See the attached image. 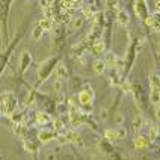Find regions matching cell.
Segmentation results:
<instances>
[{"mask_svg":"<svg viewBox=\"0 0 160 160\" xmlns=\"http://www.w3.org/2000/svg\"><path fill=\"white\" fill-rule=\"evenodd\" d=\"M67 76H68V70H67V67H65V63L63 62H59L56 65V70H54V77L56 79H67Z\"/></svg>","mask_w":160,"mask_h":160,"instance_id":"obj_11","label":"cell"},{"mask_svg":"<svg viewBox=\"0 0 160 160\" xmlns=\"http://www.w3.org/2000/svg\"><path fill=\"white\" fill-rule=\"evenodd\" d=\"M23 118H24V116H23L21 112H15L14 115L11 116V119H12L14 124H23Z\"/></svg>","mask_w":160,"mask_h":160,"instance_id":"obj_23","label":"cell"},{"mask_svg":"<svg viewBox=\"0 0 160 160\" xmlns=\"http://www.w3.org/2000/svg\"><path fill=\"white\" fill-rule=\"evenodd\" d=\"M14 133L20 136V138H24V133H26V127L23 124H14Z\"/></svg>","mask_w":160,"mask_h":160,"instance_id":"obj_21","label":"cell"},{"mask_svg":"<svg viewBox=\"0 0 160 160\" xmlns=\"http://www.w3.org/2000/svg\"><path fill=\"white\" fill-rule=\"evenodd\" d=\"M83 17H74L72 18V23H71V30H77L80 27L83 26Z\"/></svg>","mask_w":160,"mask_h":160,"instance_id":"obj_20","label":"cell"},{"mask_svg":"<svg viewBox=\"0 0 160 160\" xmlns=\"http://www.w3.org/2000/svg\"><path fill=\"white\" fill-rule=\"evenodd\" d=\"M104 138L110 142H115L119 139V134H118V130L116 128H106L104 130Z\"/></svg>","mask_w":160,"mask_h":160,"instance_id":"obj_15","label":"cell"},{"mask_svg":"<svg viewBox=\"0 0 160 160\" xmlns=\"http://www.w3.org/2000/svg\"><path fill=\"white\" fill-rule=\"evenodd\" d=\"M159 136V125L156 122H150V128H148V138L150 141H156V138Z\"/></svg>","mask_w":160,"mask_h":160,"instance_id":"obj_16","label":"cell"},{"mask_svg":"<svg viewBox=\"0 0 160 160\" xmlns=\"http://www.w3.org/2000/svg\"><path fill=\"white\" fill-rule=\"evenodd\" d=\"M142 124H143V118L141 115H138L133 119V128L138 132V130H141V128H142Z\"/></svg>","mask_w":160,"mask_h":160,"instance_id":"obj_22","label":"cell"},{"mask_svg":"<svg viewBox=\"0 0 160 160\" xmlns=\"http://www.w3.org/2000/svg\"><path fill=\"white\" fill-rule=\"evenodd\" d=\"M106 68H107V65L103 59H97V61H94V63H92V70H94V72L97 76H101L103 72L106 71Z\"/></svg>","mask_w":160,"mask_h":160,"instance_id":"obj_12","label":"cell"},{"mask_svg":"<svg viewBox=\"0 0 160 160\" xmlns=\"http://www.w3.org/2000/svg\"><path fill=\"white\" fill-rule=\"evenodd\" d=\"M134 12L136 15L141 18V20H147L150 17L148 15V6H147V2H134Z\"/></svg>","mask_w":160,"mask_h":160,"instance_id":"obj_7","label":"cell"},{"mask_svg":"<svg viewBox=\"0 0 160 160\" xmlns=\"http://www.w3.org/2000/svg\"><path fill=\"white\" fill-rule=\"evenodd\" d=\"M47 160H54V154H53V152H48V156H47Z\"/></svg>","mask_w":160,"mask_h":160,"instance_id":"obj_33","label":"cell"},{"mask_svg":"<svg viewBox=\"0 0 160 160\" xmlns=\"http://www.w3.org/2000/svg\"><path fill=\"white\" fill-rule=\"evenodd\" d=\"M150 138H147V136H143V134H138L136 138H134V147L141 151V150H147L148 147H150Z\"/></svg>","mask_w":160,"mask_h":160,"instance_id":"obj_9","label":"cell"},{"mask_svg":"<svg viewBox=\"0 0 160 160\" xmlns=\"http://www.w3.org/2000/svg\"><path fill=\"white\" fill-rule=\"evenodd\" d=\"M156 9H157V12H160V2H156Z\"/></svg>","mask_w":160,"mask_h":160,"instance_id":"obj_34","label":"cell"},{"mask_svg":"<svg viewBox=\"0 0 160 160\" xmlns=\"http://www.w3.org/2000/svg\"><path fill=\"white\" fill-rule=\"evenodd\" d=\"M116 130H118V134H119V139H122V138L127 136V130H125L124 127H118Z\"/></svg>","mask_w":160,"mask_h":160,"instance_id":"obj_30","label":"cell"},{"mask_svg":"<svg viewBox=\"0 0 160 160\" xmlns=\"http://www.w3.org/2000/svg\"><path fill=\"white\" fill-rule=\"evenodd\" d=\"M157 56H159V62H160V53H159V54H157Z\"/></svg>","mask_w":160,"mask_h":160,"instance_id":"obj_36","label":"cell"},{"mask_svg":"<svg viewBox=\"0 0 160 160\" xmlns=\"http://www.w3.org/2000/svg\"><path fill=\"white\" fill-rule=\"evenodd\" d=\"M82 12H83V18H94L95 14H94V9L91 8V5H85L82 8Z\"/></svg>","mask_w":160,"mask_h":160,"instance_id":"obj_19","label":"cell"},{"mask_svg":"<svg viewBox=\"0 0 160 160\" xmlns=\"http://www.w3.org/2000/svg\"><path fill=\"white\" fill-rule=\"evenodd\" d=\"M17 97L8 91V92H3L2 94V113L6 116H11L14 115L17 112Z\"/></svg>","mask_w":160,"mask_h":160,"instance_id":"obj_1","label":"cell"},{"mask_svg":"<svg viewBox=\"0 0 160 160\" xmlns=\"http://www.w3.org/2000/svg\"><path fill=\"white\" fill-rule=\"evenodd\" d=\"M53 127H54L53 128L54 132H61V130L65 128V127H63V122L59 119V118H58V119H53Z\"/></svg>","mask_w":160,"mask_h":160,"instance_id":"obj_27","label":"cell"},{"mask_svg":"<svg viewBox=\"0 0 160 160\" xmlns=\"http://www.w3.org/2000/svg\"><path fill=\"white\" fill-rule=\"evenodd\" d=\"M150 100H151L152 104L159 106L160 104V74L157 72H152L150 74Z\"/></svg>","mask_w":160,"mask_h":160,"instance_id":"obj_2","label":"cell"},{"mask_svg":"<svg viewBox=\"0 0 160 160\" xmlns=\"http://www.w3.org/2000/svg\"><path fill=\"white\" fill-rule=\"evenodd\" d=\"M30 63H32V54H30V52L24 50L23 53L20 54V59H18V68H20V72L24 74V72L29 70Z\"/></svg>","mask_w":160,"mask_h":160,"instance_id":"obj_6","label":"cell"},{"mask_svg":"<svg viewBox=\"0 0 160 160\" xmlns=\"http://www.w3.org/2000/svg\"><path fill=\"white\" fill-rule=\"evenodd\" d=\"M104 62H106V65L109 67V68H115L116 67V54L112 53V52H109V53L106 54Z\"/></svg>","mask_w":160,"mask_h":160,"instance_id":"obj_18","label":"cell"},{"mask_svg":"<svg viewBox=\"0 0 160 160\" xmlns=\"http://www.w3.org/2000/svg\"><path fill=\"white\" fill-rule=\"evenodd\" d=\"M38 26L41 27L44 32H48V30H52L53 29V26H54V21L52 20V18H42L39 23H38Z\"/></svg>","mask_w":160,"mask_h":160,"instance_id":"obj_14","label":"cell"},{"mask_svg":"<svg viewBox=\"0 0 160 160\" xmlns=\"http://www.w3.org/2000/svg\"><path fill=\"white\" fill-rule=\"evenodd\" d=\"M147 26H150L154 32H160V12H152L150 17L145 20Z\"/></svg>","mask_w":160,"mask_h":160,"instance_id":"obj_8","label":"cell"},{"mask_svg":"<svg viewBox=\"0 0 160 160\" xmlns=\"http://www.w3.org/2000/svg\"><path fill=\"white\" fill-rule=\"evenodd\" d=\"M50 122H53V119L48 113H45V112H38L36 113V124L38 125H47Z\"/></svg>","mask_w":160,"mask_h":160,"instance_id":"obj_13","label":"cell"},{"mask_svg":"<svg viewBox=\"0 0 160 160\" xmlns=\"http://www.w3.org/2000/svg\"><path fill=\"white\" fill-rule=\"evenodd\" d=\"M156 118L160 121V106H157V109H156Z\"/></svg>","mask_w":160,"mask_h":160,"instance_id":"obj_32","label":"cell"},{"mask_svg":"<svg viewBox=\"0 0 160 160\" xmlns=\"http://www.w3.org/2000/svg\"><path fill=\"white\" fill-rule=\"evenodd\" d=\"M113 121H115V124L118 125V127H122V124H124V113L118 112V113L113 116Z\"/></svg>","mask_w":160,"mask_h":160,"instance_id":"obj_24","label":"cell"},{"mask_svg":"<svg viewBox=\"0 0 160 160\" xmlns=\"http://www.w3.org/2000/svg\"><path fill=\"white\" fill-rule=\"evenodd\" d=\"M107 115H109V113H107V109H103V110L100 112V119H101V121H107Z\"/></svg>","mask_w":160,"mask_h":160,"instance_id":"obj_31","label":"cell"},{"mask_svg":"<svg viewBox=\"0 0 160 160\" xmlns=\"http://www.w3.org/2000/svg\"><path fill=\"white\" fill-rule=\"evenodd\" d=\"M121 88H122V91H124L125 94H132V92H133V86H132L130 82H122Z\"/></svg>","mask_w":160,"mask_h":160,"instance_id":"obj_28","label":"cell"},{"mask_svg":"<svg viewBox=\"0 0 160 160\" xmlns=\"http://www.w3.org/2000/svg\"><path fill=\"white\" fill-rule=\"evenodd\" d=\"M53 89L56 92H61V89H62V80L61 79H56L53 83Z\"/></svg>","mask_w":160,"mask_h":160,"instance_id":"obj_29","label":"cell"},{"mask_svg":"<svg viewBox=\"0 0 160 160\" xmlns=\"http://www.w3.org/2000/svg\"><path fill=\"white\" fill-rule=\"evenodd\" d=\"M54 70H56V67H54V59H47L44 63L39 65V70H38V77H39V80H45L47 76H48L52 71H54Z\"/></svg>","mask_w":160,"mask_h":160,"instance_id":"obj_4","label":"cell"},{"mask_svg":"<svg viewBox=\"0 0 160 160\" xmlns=\"http://www.w3.org/2000/svg\"><path fill=\"white\" fill-rule=\"evenodd\" d=\"M23 145H24V148H26V151L29 152H35L36 150H38V147H36L33 142H29V141H24L23 142Z\"/></svg>","mask_w":160,"mask_h":160,"instance_id":"obj_25","label":"cell"},{"mask_svg":"<svg viewBox=\"0 0 160 160\" xmlns=\"http://www.w3.org/2000/svg\"><path fill=\"white\" fill-rule=\"evenodd\" d=\"M42 33H44V30H42L39 26H36L35 29L32 30V38H33V39H39V38L42 36Z\"/></svg>","mask_w":160,"mask_h":160,"instance_id":"obj_26","label":"cell"},{"mask_svg":"<svg viewBox=\"0 0 160 160\" xmlns=\"http://www.w3.org/2000/svg\"><path fill=\"white\" fill-rule=\"evenodd\" d=\"M116 21H118V24H121V26H127V24L130 23L128 12H127L125 9H119L118 14H116Z\"/></svg>","mask_w":160,"mask_h":160,"instance_id":"obj_10","label":"cell"},{"mask_svg":"<svg viewBox=\"0 0 160 160\" xmlns=\"http://www.w3.org/2000/svg\"><path fill=\"white\" fill-rule=\"evenodd\" d=\"M104 50H106V44H104V41L101 39V38H98L94 41V52L98 54L104 53Z\"/></svg>","mask_w":160,"mask_h":160,"instance_id":"obj_17","label":"cell"},{"mask_svg":"<svg viewBox=\"0 0 160 160\" xmlns=\"http://www.w3.org/2000/svg\"><path fill=\"white\" fill-rule=\"evenodd\" d=\"M157 50H159V53H160V41H159V44H157Z\"/></svg>","mask_w":160,"mask_h":160,"instance_id":"obj_35","label":"cell"},{"mask_svg":"<svg viewBox=\"0 0 160 160\" xmlns=\"http://www.w3.org/2000/svg\"><path fill=\"white\" fill-rule=\"evenodd\" d=\"M58 132H54V130H50V128H42L39 133H38V139H39V142L45 145V143L52 142V141H56L58 139Z\"/></svg>","mask_w":160,"mask_h":160,"instance_id":"obj_5","label":"cell"},{"mask_svg":"<svg viewBox=\"0 0 160 160\" xmlns=\"http://www.w3.org/2000/svg\"><path fill=\"white\" fill-rule=\"evenodd\" d=\"M94 89L92 86H89V85H85V88L82 89L79 92V103L82 106L88 107V106H92V103H94Z\"/></svg>","mask_w":160,"mask_h":160,"instance_id":"obj_3","label":"cell"}]
</instances>
